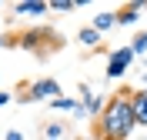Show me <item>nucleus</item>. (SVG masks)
Segmentation results:
<instances>
[{
    "label": "nucleus",
    "mask_w": 147,
    "mask_h": 140,
    "mask_svg": "<svg viewBox=\"0 0 147 140\" xmlns=\"http://www.w3.org/2000/svg\"><path fill=\"white\" fill-rule=\"evenodd\" d=\"M134 130H137V117H134L130 90L107 97L104 113L97 117V140H130Z\"/></svg>",
    "instance_id": "nucleus-1"
},
{
    "label": "nucleus",
    "mask_w": 147,
    "mask_h": 140,
    "mask_svg": "<svg viewBox=\"0 0 147 140\" xmlns=\"http://www.w3.org/2000/svg\"><path fill=\"white\" fill-rule=\"evenodd\" d=\"M60 97V84H57L54 77H44V80H34V84L24 87V93H20V100H57Z\"/></svg>",
    "instance_id": "nucleus-2"
},
{
    "label": "nucleus",
    "mask_w": 147,
    "mask_h": 140,
    "mask_svg": "<svg viewBox=\"0 0 147 140\" xmlns=\"http://www.w3.org/2000/svg\"><path fill=\"white\" fill-rule=\"evenodd\" d=\"M130 64H134V50H130V44L110 50V54H107V80H120V77L130 70Z\"/></svg>",
    "instance_id": "nucleus-3"
},
{
    "label": "nucleus",
    "mask_w": 147,
    "mask_h": 140,
    "mask_svg": "<svg viewBox=\"0 0 147 140\" xmlns=\"http://www.w3.org/2000/svg\"><path fill=\"white\" fill-rule=\"evenodd\" d=\"M77 93H80V107L87 110V117L97 120V117L104 113V103H107V100H104L97 90H90V84H80V87H77Z\"/></svg>",
    "instance_id": "nucleus-4"
},
{
    "label": "nucleus",
    "mask_w": 147,
    "mask_h": 140,
    "mask_svg": "<svg viewBox=\"0 0 147 140\" xmlns=\"http://www.w3.org/2000/svg\"><path fill=\"white\" fill-rule=\"evenodd\" d=\"M144 10H147V0H134V3H124L120 10H114V17H117L120 27H127V23H137Z\"/></svg>",
    "instance_id": "nucleus-5"
},
{
    "label": "nucleus",
    "mask_w": 147,
    "mask_h": 140,
    "mask_svg": "<svg viewBox=\"0 0 147 140\" xmlns=\"http://www.w3.org/2000/svg\"><path fill=\"white\" fill-rule=\"evenodd\" d=\"M50 3L47 0H17L13 3V17H44Z\"/></svg>",
    "instance_id": "nucleus-6"
},
{
    "label": "nucleus",
    "mask_w": 147,
    "mask_h": 140,
    "mask_svg": "<svg viewBox=\"0 0 147 140\" xmlns=\"http://www.w3.org/2000/svg\"><path fill=\"white\" fill-rule=\"evenodd\" d=\"M130 103H134L137 127H140V130H147V87H144V90H130Z\"/></svg>",
    "instance_id": "nucleus-7"
},
{
    "label": "nucleus",
    "mask_w": 147,
    "mask_h": 140,
    "mask_svg": "<svg viewBox=\"0 0 147 140\" xmlns=\"http://www.w3.org/2000/svg\"><path fill=\"white\" fill-rule=\"evenodd\" d=\"M44 40H54V33H50V30H30V33H24L17 44L27 47V50H40V44H44Z\"/></svg>",
    "instance_id": "nucleus-8"
},
{
    "label": "nucleus",
    "mask_w": 147,
    "mask_h": 140,
    "mask_svg": "<svg viewBox=\"0 0 147 140\" xmlns=\"http://www.w3.org/2000/svg\"><path fill=\"white\" fill-rule=\"evenodd\" d=\"M110 27H117L114 10H110V13H97V17H94V30H97V33H104V30H110Z\"/></svg>",
    "instance_id": "nucleus-9"
},
{
    "label": "nucleus",
    "mask_w": 147,
    "mask_h": 140,
    "mask_svg": "<svg viewBox=\"0 0 147 140\" xmlns=\"http://www.w3.org/2000/svg\"><path fill=\"white\" fill-rule=\"evenodd\" d=\"M50 107H54V110L77 113V110H80V100H74V97H57V100H50Z\"/></svg>",
    "instance_id": "nucleus-10"
},
{
    "label": "nucleus",
    "mask_w": 147,
    "mask_h": 140,
    "mask_svg": "<svg viewBox=\"0 0 147 140\" xmlns=\"http://www.w3.org/2000/svg\"><path fill=\"white\" fill-rule=\"evenodd\" d=\"M77 40H80L84 47H97V44H100V33H97L94 27H84L80 33H77Z\"/></svg>",
    "instance_id": "nucleus-11"
},
{
    "label": "nucleus",
    "mask_w": 147,
    "mask_h": 140,
    "mask_svg": "<svg viewBox=\"0 0 147 140\" xmlns=\"http://www.w3.org/2000/svg\"><path fill=\"white\" fill-rule=\"evenodd\" d=\"M130 50H134V57H144V54H147V30L130 40Z\"/></svg>",
    "instance_id": "nucleus-12"
},
{
    "label": "nucleus",
    "mask_w": 147,
    "mask_h": 140,
    "mask_svg": "<svg viewBox=\"0 0 147 140\" xmlns=\"http://www.w3.org/2000/svg\"><path fill=\"white\" fill-rule=\"evenodd\" d=\"M47 3H50V10H57V13H70V10H77L74 0H47Z\"/></svg>",
    "instance_id": "nucleus-13"
},
{
    "label": "nucleus",
    "mask_w": 147,
    "mask_h": 140,
    "mask_svg": "<svg viewBox=\"0 0 147 140\" xmlns=\"http://www.w3.org/2000/svg\"><path fill=\"white\" fill-rule=\"evenodd\" d=\"M64 137V123H47V140H60Z\"/></svg>",
    "instance_id": "nucleus-14"
},
{
    "label": "nucleus",
    "mask_w": 147,
    "mask_h": 140,
    "mask_svg": "<svg viewBox=\"0 0 147 140\" xmlns=\"http://www.w3.org/2000/svg\"><path fill=\"white\" fill-rule=\"evenodd\" d=\"M3 140H24V133H20V130H10V133H7Z\"/></svg>",
    "instance_id": "nucleus-15"
},
{
    "label": "nucleus",
    "mask_w": 147,
    "mask_h": 140,
    "mask_svg": "<svg viewBox=\"0 0 147 140\" xmlns=\"http://www.w3.org/2000/svg\"><path fill=\"white\" fill-rule=\"evenodd\" d=\"M7 103H10V93H7V90H0V107H7Z\"/></svg>",
    "instance_id": "nucleus-16"
}]
</instances>
